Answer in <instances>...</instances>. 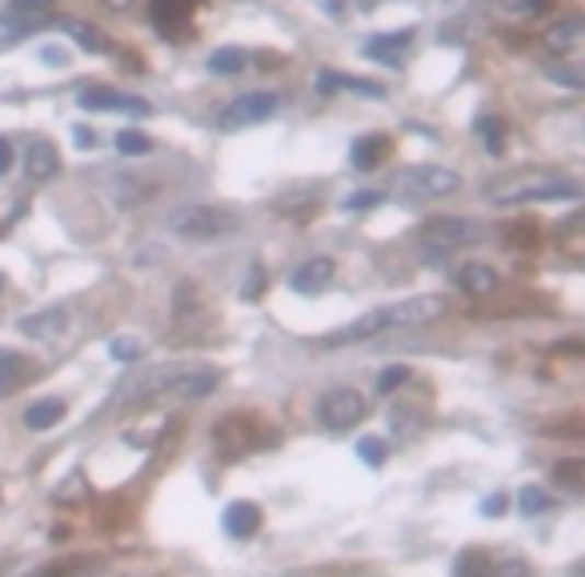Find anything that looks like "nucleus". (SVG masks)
I'll return each instance as SVG.
<instances>
[{"label":"nucleus","mask_w":585,"mask_h":577,"mask_svg":"<svg viewBox=\"0 0 585 577\" xmlns=\"http://www.w3.org/2000/svg\"><path fill=\"white\" fill-rule=\"evenodd\" d=\"M445 313V297H410V301H398V305H381L362 313L357 321L341 325V330L325 333V345H357V342H374L389 330H422V325H434L437 318Z\"/></svg>","instance_id":"1"},{"label":"nucleus","mask_w":585,"mask_h":577,"mask_svg":"<svg viewBox=\"0 0 585 577\" xmlns=\"http://www.w3.org/2000/svg\"><path fill=\"white\" fill-rule=\"evenodd\" d=\"M485 197L493 205H526V200H574L582 197V185L565 173H550V169H517V173H502L485 185Z\"/></svg>","instance_id":"2"},{"label":"nucleus","mask_w":585,"mask_h":577,"mask_svg":"<svg viewBox=\"0 0 585 577\" xmlns=\"http://www.w3.org/2000/svg\"><path fill=\"white\" fill-rule=\"evenodd\" d=\"M164 229L181 241H225L241 229V217L221 205H181L164 217Z\"/></svg>","instance_id":"3"},{"label":"nucleus","mask_w":585,"mask_h":577,"mask_svg":"<svg viewBox=\"0 0 585 577\" xmlns=\"http://www.w3.org/2000/svg\"><path fill=\"white\" fill-rule=\"evenodd\" d=\"M481 236H485V229L478 221H469V217H434V221L422 224L417 241L425 249H434V253H454V249L478 245Z\"/></svg>","instance_id":"4"},{"label":"nucleus","mask_w":585,"mask_h":577,"mask_svg":"<svg viewBox=\"0 0 585 577\" xmlns=\"http://www.w3.org/2000/svg\"><path fill=\"white\" fill-rule=\"evenodd\" d=\"M398 189L405 197H454L461 189V173L445 165H410L398 173Z\"/></svg>","instance_id":"5"},{"label":"nucleus","mask_w":585,"mask_h":577,"mask_svg":"<svg viewBox=\"0 0 585 577\" xmlns=\"http://www.w3.org/2000/svg\"><path fill=\"white\" fill-rule=\"evenodd\" d=\"M277 105H282V96H277V93H245V96H237L233 105L221 108V117H217V129H221V132L253 129V125H261L265 117H273V113H277Z\"/></svg>","instance_id":"6"},{"label":"nucleus","mask_w":585,"mask_h":577,"mask_svg":"<svg viewBox=\"0 0 585 577\" xmlns=\"http://www.w3.org/2000/svg\"><path fill=\"white\" fill-rule=\"evenodd\" d=\"M317 417H321V425H329V429H349L353 422L365 417V397L349 385L329 389L325 397H321V405H317Z\"/></svg>","instance_id":"7"},{"label":"nucleus","mask_w":585,"mask_h":577,"mask_svg":"<svg viewBox=\"0 0 585 577\" xmlns=\"http://www.w3.org/2000/svg\"><path fill=\"white\" fill-rule=\"evenodd\" d=\"M77 105L89 108V113H129V117H149L152 113L149 101H141V96H133V93H121V89H105V84L81 89Z\"/></svg>","instance_id":"8"},{"label":"nucleus","mask_w":585,"mask_h":577,"mask_svg":"<svg viewBox=\"0 0 585 577\" xmlns=\"http://www.w3.org/2000/svg\"><path fill=\"white\" fill-rule=\"evenodd\" d=\"M333 273H337L333 257H309V261H301V265L289 273V289H292V293L313 297V293H321L329 281H333Z\"/></svg>","instance_id":"9"},{"label":"nucleus","mask_w":585,"mask_h":577,"mask_svg":"<svg viewBox=\"0 0 585 577\" xmlns=\"http://www.w3.org/2000/svg\"><path fill=\"white\" fill-rule=\"evenodd\" d=\"M65 330H69V313H65L60 305L41 309V313H24L21 318V333L24 337H33V342H57Z\"/></svg>","instance_id":"10"},{"label":"nucleus","mask_w":585,"mask_h":577,"mask_svg":"<svg viewBox=\"0 0 585 577\" xmlns=\"http://www.w3.org/2000/svg\"><path fill=\"white\" fill-rule=\"evenodd\" d=\"M221 526L229 538H241V542H245V538H253V533L261 530V509L253 506V501H229Z\"/></svg>","instance_id":"11"},{"label":"nucleus","mask_w":585,"mask_h":577,"mask_svg":"<svg viewBox=\"0 0 585 577\" xmlns=\"http://www.w3.org/2000/svg\"><path fill=\"white\" fill-rule=\"evenodd\" d=\"M57 169L60 157L53 149V141H28V149H24V173H28V181H53Z\"/></svg>","instance_id":"12"},{"label":"nucleus","mask_w":585,"mask_h":577,"mask_svg":"<svg viewBox=\"0 0 585 577\" xmlns=\"http://www.w3.org/2000/svg\"><path fill=\"white\" fill-rule=\"evenodd\" d=\"M337 89H349V93H365V96H386V84H377V81L345 77V72H317V93L333 96Z\"/></svg>","instance_id":"13"},{"label":"nucleus","mask_w":585,"mask_h":577,"mask_svg":"<svg viewBox=\"0 0 585 577\" xmlns=\"http://www.w3.org/2000/svg\"><path fill=\"white\" fill-rule=\"evenodd\" d=\"M546 45H550L553 53H562V57L577 53V48L585 45V21L582 16H565V21H558L550 33H546Z\"/></svg>","instance_id":"14"},{"label":"nucleus","mask_w":585,"mask_h":577,"mask_svg":"<svg viewBox=\"0 0 585 577\" xmlns=\"http://www.w3.org/2000/svg\"><path fill=\"white\" fill-rule=\"evenodd\" d=\"M457 281H461V289H466L469 297H490V293H497L502 277H497L490 265H478V261H469V265H461V269H457Z\"/></svg>","instance_id":"15"},{"label":"nucleus","mask_w":585,"mask_h":577,"mask_svg":"<svg viewBox=\"0 0 585 577\" xmlns=\"http://www.w3.org/2000/svg\"><path fill=\"white\" fill-rule=\"evenodd\" d=\"M41 28V16L36 12H4L0 16V48L4 45H16V41H24L28 33H36Z\"/></svg>","instance_id":"16"},{"label":"nucleus","mask_w":585,"mask_h":577,"mask_svg":"<svg viewBox=\"0 0 585 577\" xmlns=\"http://www.w3.org/2000/svg\"><path fill=\"white\" fill-rule=\"evenodd\" d=\"M193 4L197 0H152V9H149V16H152V24L157 28H181V24L188 21V12H193Z\"/></svg>","instance_id":"17"},{"label":"nucleus","mask_w":585,"mask_h":577,"mask_svg":"<svg viewBox=\"0 0 585 577\" xmlns=\"http://www.w3.org/2000/svg\"><path fill=\"white\" fill-rule=\"evenodd\" d=\"M389 157V137H362V141L353 145V169H362V173H369V169H377L381 161Z\"/></svg>","instance_id":"18"},{"label":"nucleus","mask_w":585,"mask_h":577,"mask_svg":"<svg viewBox=\"0 0 585 577\" xmlns=\"http://www.w3.org/2000/svg\"><path fill=\"white\" fill-rule=\"evenodd\" d=\"M413 33L410 28H401V33H381L374 41H365V57H377V60H398L405 48H410Z\"/></svg>","instance_id":"19"},{"label":"nucleus","mask_w":585,"mask_h":577,"mask_svg":"<svg viewBox=\"0 0 585 577\" xmlns=\"http://www.w3.org/2000/svg\"><path fill=\"white\" fill-rule=\"evenodd\" d=\"M65 417V401L60 397H45V401H33L28 409H24V425L33 429V434H41V429H53V425Z\"/></svg>","instance_id":"20"},{"label":"nucleus","mask_w":585,"mask_h":577,"mask_svg":"<svg viewBox=\"0 0 585 577\" xmlns=\"http://www.w3.org/2000/svg\"><path fill=\"white\" fill-rule=\"evenodd\" d=\"M249 69V53L237 45H225V48H213L209 53V72L217 77H237V72Z\"/></svg>","instance_id":"21"},{"label":"nucleus","mask_w":585,"mask_h":577,"mask_svg":"<svg viewBox=\"0 0 585 577\" xmlns=\"http://www.w3.org/2000/svg\"><path fill=\"white\" fill-rule=\"evenodd\" d=\"M24 373H28L24 357H21V354H12V349H0V397L21 385Z\"/></svg>","instance_id":"22"},{"label":"nucleus","mask_w":585,"mask_h":577,"mask_svg":"<svg viewBox=\"0 0 585 577\" xmlns=\"http://www.w3.org/2000/svg\"><path fill=\"white\" fill-rule=\"evenodd\" d=\"M553 506V497L541 489V485H526L521 494H517V509L526 513V518H538V513H546V509Z\"/></svg>","instance_id":"23"},{"label":"nucleus","mask_w":585,"mask_h":577,"mask_svg":"<svg viewBox=\"0 0 585 577\" xmlns=\"http://www.w3.org/2000/svg\"><path fill=\"white\" fill-rule=\"evenodd\" d=\"M69 33H72V41L84 48V53H105L108 48V41L101 33H96L93 24H84V21H69Z\"/></svg>","instance_id":"24"},{"label":"nucleus","mask_w":585,"mask_h":577,"mask_svg":"<svg viewBox=\"0 0 585 577\" xmlns=\"http://www.w3.org/2000/svg\"><path fill=\"white\" fill-rule=\"evenodd\" d=\"M149 149H152V141L145 137V132H137V129L117 132V153L121 157H145Z\"/></svg>","instance_id":"25"},{"label":"nucleus","mask_w":585,"mask_h":577,"mask_svg":"<svg viewBox=\"0 0 585 577\" xmlns=\"http://www.w3.org/2000/svg\"><path fill=\"white\" fill-rule=\"evenodd\" d=\"M357 458L365 461V465H386V458H389V446L386 441H381V437H362V441H357Z\"/></svg>","instance_id":"26"},{"label":"nucleus","mask_w":585,"mask_h":577,"mask_svg":"<svg viewBox=\"0 0 585 577\" xmlns=\"http://www.w3.org/2000/svg\"><path fill=\"white\" fill-rule=\"evenodd\" d=\"M505 16H538V12L550 9V0H493Z\"/></svg>","instance_id":"27"},{"label":"nucleus","mask_w":585,"mask_h":577,"mask_svg":"<svg viewBox=\"0 0 585 577\" xmlns=\"http://www.w3.org/2000/svg\"><path fill=\"white\" fill-rule=\"evenodd\" d=\"M457 577H490L493 574V562L485 554H466L461 562L454 566Z\"/></svg>","instance_id":"28"},{"label":"nucleus","mask_w":585,"mask_h":577,"mask_svg":"<svg viewBox=\"0 0 585 577\" xmlns=\"http://www.w3.org/2000/svg\"><path fill=\"white\" fill-rule=\"evenodd\" d=\"M413 378V369L410 366H389L377 373V393H393V389H401L405 381Z\"/></svg>","instance_id":"29"},{"label":"nucleus","mask_w":585,"mask_h":577,"mask_svg":"<svg viewBox=\"0 0 585 577\" xmlns=\"http://www.w3.org/2000/svg\"><path fill=\"white\" fill-rule=\"evenodd\" d=\"M108 354L117 357V361H137V357L145 354V345L137 342V337H113V342H108Z\"/></svg>","instance_id":"30"},{"label":"nucleus","mask_w":585,"mask_h":577,"mask_svg":"<svg viewBox=\"0 0 585 577\" xmlns=\"http://www.w3.org/2000/svg\"><path fill=\"white\" fill-rule=\"evenodd\" d=\"M478 132H481V141L490 145L493 153H502V145H505V125L497 117H490V120H481L478 125Z\"/></svg>","instance_id":"31"},{"label":"nucleus","mask_w":585,"mask_h":577,"mask_svg":"<svg viewBox=\"0 0 585 577\" xmlns=\"http://www.w3.org/2000/svg\"><path fill=\"white\" fill-rule=\"evenodd\" d=\"M381 193L377 189H362V193H353V197H345V209L357 212V209H374V205H381Z\"/></svg>","instance_id":"32"},{"label":"nucleus","mask_w":585,"mask_h":577,"mask_svg":"<svg viewBox=\"0 0 585 577\" xmlns=\"http://www.w3.org/2000/svg\"><path fill=\"white\" fill-rule=\"evenodd\" d=\"M53 4H57V0H9L12 12H36V16H45Z\"/></svg>","instance_id":"33"},{"label":"nucleus","mask_w":585,"mask_h":577,"mask_svg":"<svg viewBox=\"0 0 585 577\" xmlns=\"http://www.w3.org/2000/svg\"><path fill=\"white\" fill-rule=\"evenodd\" d=\"M261 285H265V269H261V265H253V269H249V281H245V301H257Z\"/></svg>","instance_id":"34"},{"label":"nucleus","mask_w":585,"mask_h":577,"mask_svg":"<svg viewBox=\"0 0 585 577\" xmlns=\"http://www.w3.org/2000/svg\"><path fill=\"white\" fill-rule=\"evenodd\" d=\"M546 77H550V81H558V84H570V89H577V84H582V77H577V72H570V69H562V65H550V69H546Z\"/></svg>","instance_id":"35"},{"label":"nucleus","mask_w":585,"mask_h":577,"mask_svg":"<svg viewBox=\"0 0 585 577\" xmlns=\"http://www.w3.org/2000/svg\"><path fill=\"white\" fill-rule=\"evenodd\" d=\"M69 482L72 485H60V489H57V501H81V497H84V482H81V477H69Z\"/></svg>","instance_id":"36"},{"label":"nucleus","mask_w":585,"mask_h":577,"mask_svg":"<svg viewBox=\"0 0 585 577\" xmlns=\"http://www.w3.org/2000/svg\"><path fill=\"white\" fill-rule=\"evenodd\" d=\"M502 509H505V497L502 494H493V497H485V501H481V513H490V518H497Z\"/></svg>","instance_id":"37"},{"label":"nucleus","mask_w":585,"mask_h":577,"mask_svg":"<svg viewBox=\"0 0 585 577\" xmlns=\"http://www.w3.org/2000/svg\"><path fill=\"white\" fill-rule=\"evenodd\" d=\"M9 169H12V145H9V137H0V177H4Z\"/></svg>","instance_id":"38"},{"label":"nucleus","mask_w":585,"mask_h":577,"mask_svg":"<svg viewBox=\"0 0 585 577\" xmlns=\"http://www.w3.org/2000/svg\"><path fill=\"white\" fill-rule=\"evenodd\" d=\"M77 145H81V149H93V132H89V125H77Z\"/></svg>","instance_id":"39"},{"label":"nucleus","mask_w":585,"mask_h":577,"mask_svg":"<svg viewBox=\"0 0 585 577\" xmlns=\"http://www.w3.org/2000/svg\"><path fill=\"white\" fill-rule=\"evenodd\" d=\"M41 57H45V60H57V65H60V60H65V48H57V45H45V48H41Z\"/></svg>","instance_id":"40"},{"label":"nucleus","mask_w":585,"mask_h":577,"mask_svg":"<svg viewBox=\"0 0 585 577\" xmlns=\"http://www.w3.org/2000/svg\"><path fill=\"white\" fill-rule=\"evenodd\" d=\"M108 4H113V9H117V12H125V9H129V0H108Z\"/></svg>","instance_id":"41"},{"label":"nucleus","mask_w":585,"mask_h":577,"mask_svg":"<svg viewBox=\"0 0 585 577\" xmlns=\"http://www.w3.org/2000/svg\"><path fill=\"white\" fill-rule=\"evenodd\" d=\"M28 577H57V574H53V569H45V574H28Z\"/></svg>","instance_id":"42"},{"label":"nucleus","mask_w":585,"mask_h":577,"mask_svg":"<svg viewBox=\"0 0 585 577\" xmlns=\"http://www.w3.org/2000/svg\"><path fill=\"white\" fill-rule=\"evenodd\" d=\"M89 577H108V574H89Z\"/></svg>","instance_id":"43"}]
</instances>
